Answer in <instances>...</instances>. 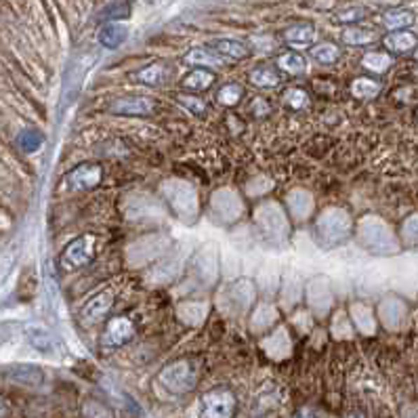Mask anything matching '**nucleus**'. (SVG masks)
Wrapping results in <instances>:
<instances>
[{"instance_id": "9d476101", "label": "nucleus", "mask_w": 418, "mask_h": 418, "mask_svg": "<svg viewBox=\"0 0 418 418\" xmlns=\"http://www.w3.org/2000/svg\"><path fill=\"white\" fill-rule=\"evenodd\" d=\"M97 38H99V44L101 46H105V48H118L120 44L126 42L128 27L124 23H120V21H109V23H105L99 29Z\"/></svg>"}, {"instance_id": "473e14b6", "label": "nucleus", "mask_w": 418, "mask_h": 418, "mask_svg": "<svg viewBox=\"0 0 418 418\" xmlns=\"http://www.w3.org/2000/svg\"><path fill=\"white\" fill-rule=\"evenodd\" d=\"M6 412H8V408H6V402H4V400L0 398V418L4 417Z\"/></svg>"}, {"instance_id": "2f4dec72", "label": "nucleus", "mask_w": 418, "mask_h": 418, "mask_svg": "<svg viewBox=\"0 0 418 418\" xmlns=\"http://www.w3.org/2000/svg\"><path fill=\"white\" fill-rule=\"evenodd\" d=\"M292 418H316V417H314L309 410H299V412H297Z\"/></svg>"}, {"instance_id": "f03ea898", "label": "nucleus", "mask_w": 418, "mask_h": 418, "mask_svg": "<svg viewBox=\"0 0 418 418\" xmlns=\"http://www.w3.org/2000/svg\"><path fill=\"white\" fill-rule=\"evenodd\" d=\"M238 410V400L227 387H215L200 398L198 418H234Z\"/></svg>"}, {"instance_id": "4be33fe9", "label": "nucleus", "mask_w": 418, "mask_h": 418, "mask_svg": "<svg viewBox=\"0 0 418 418\" xmlns=\"http://www.w3.org/2000/svg\"><path fill=\"white\" fill-rule=\"evenodd\" d=\"M284 103L292 109V112H303L309 107V93L301 86H290L284 90Z\"/></svg>"}, {"instance_id": "4468645a", "label": "nucleus", "mask_w": 418, "mask_h": 418, "mask_svg": "<svg viewBox=\"0 0 418 418\" xmlns=\"http://www.w3.org/2000/svg\"><path fill=\"white\" fill-rule=\"evenodd\" d=\"M276 67L288 76H303L307 72V61L303 55L295 53V50H288V53H282L278 59H276Z\"/></svg>"}, {"instance_id": "393cba45", "label": "nucleus", "mask_w": 418, "mask_h": 418, "mask_svg": "<svg viewBox=\"0 0 418 418\" xmlns=\"http://www.w3.org/2000/svg\"><path fill=\"white\" fill-rule=\"evenodd\" d=\"M128 15H130V2L128 0L114 2V4H109L101 11V19H105V21H120V19H126Z\"/></svg>"}, {"instance_id": "5701e85b", "label": "nucleus", "mask_w": 418, "mask_h": 418, "mask_svg": "<svg viewBox=\"0 0 418 418\" xmlns=\"http://www.w3.org/2000/svg\"><path fill=\"white\" fill-rule=\"evenodd\" d=\"M242 97H244V86H242V84H236V82L221 86V88H219V93H217L219 103H221V105H225V107H234V105H238V103L242 101Z\"/></svg>"}, {"instance_id": "412c9836", "label": "nucleus", "mask_w": 418, "mask_h": 418, "mask_svg": "<svg viewBox=\"0 0 418 418\" xmlns=\"http://www.w3.org/2000/svg\"><path fill=\"white\" fill-rule=\"evenodd\" d=\"M311 57H314L318 63H322V65H332V63L339 61L341 50H339V46L332 44V42H320V44H316V46L311 48Z\"/></svg>"}, {"instance_id": "1a4fd4ad", "label": "nucleus", "mask_w": 418, "mask_h": 418, "mask_svg": "<svg viewBox=\"0 0 418 418\" xmlns=\"http://www.w3.org/2000/svg\"><path fill=\"white\" fill-rule=\"evenodd\" d=\"M213 50H217L223 59H234V61H240V59H246L250 57V46L242 40H236V38H219L213 42L210 46Z\"/></svg>"}, {"instance_id": "39448f33", "label": "nucleus", "mask_w": 418, "mask_h": 418, "mask_svg": "<svg viewBox=\"0 0 418 418\" xmlns=\"http://www.w3.org/2000/svg\"><path fill=\"white\" fill-rule=\"evenodd\" d=\"M103 179V168L99 164H93V162H86V164H80L76 166L67 177H65V183L72 191H82V189H90L95 185H99V181Z\"/></svg>"}, {"instance_id": "f8f14e48", "label": "nucleus", "mask_w": 418, "mask_h": 418, "mask_svg": "<svg viewBox=\"0 0 418 418\" xmlns=\"http://www.w3.org/2000/svg\"><path fill=\"white\" fill-rule=\"evenodd\" d=\"M170 72H173V69H170L166 63L156 61V63H151V65L139 69V72L135 74V80L141 82V84H147V86H162V84L168 80Z\"/></svg>"}, {"instance_id": "a878e982", "label": "nucleus", "mask_w": 418, "mask_h": 418, "mask_svg": "<svg viewBox=\"0 0 418 418\" xmlns=\"http://www.w3.org/2000/svg\"><path fill=\"white\" fill-rule=\"evenodd\" d=\"M42 141H44L42 133H38V130H34V128H25V130H21L19 137H17L19 147L25 149V151H36V149L42 145Z\"/></svg>"}, {"instance_id": "c756f323", "label": "nucleus", "mask_w": 418, "mask_h": 418, "mask_svg": "<svg viewBox=\"0 0 418 418\" xmlns=\"http://www.w3.org/2000/svg\"><path fill=\"white\" fill-rule=\"evenodd\" d=\"M364 17H366V8H362V6H349V8L337 13V21H341V23H356V21H362Z\"/></svg>"}, {"instance_id": "7ed1b4c3", "label": "nucleus", "mask_w": 418, "mask_h": 418, "mask_svg": "<svg viewBox=\"0 0 418 418\" xmlns=\"http://www.w3.org/2000/svg\"><path fill=\"white\" fill-rule=\"evenodd\" d=\"M97 250V236L95 234H84L76 240H72L63 252H61V267L63 269H80L88 265L95 259Z\"/></svg>"}, {"instance_id": "72a5a7b5", "label": "nucleus", "mask_w": 418, "mask_h": 418, "mask_svg": "<svg viewBox=\"0 0 418 418\" xmlns=\"http://www.w3.org/2000/svg\"><path fill=\"white\" fill-rule=\"evenodd\" d=\"M347 418H364V417H362V414H358V412H353V414H349Z\"/></svg>"}, {"instance_id": "dca6fc26", "label": "nucleus", "mask_w": 418, "mask_h": 418, "mask_svg": "<svg viewBox=\"0 0 418 418\" xmlns=\"http://www.w3.org/2000/svg\"><path fill=\"white\" fill-rule=\"evenodd\" d=\"M341 40L349 46H368L377 40V32L360 25H349L341 32Z\"/></svg>"}, {"instance_id": "f704fd0d", "label": "nucleus", "mask_w": 418, "mask_h": 418, "mask_svg": "<svg viewBox=\"0 0 418 418\" xmlns=\"http://www.w3.org/2000/svg\"><path fill=\"white\" fill-rule=\"evenodd\" d=\"M414 59H417V61H418V46H417V48H414Z\"/></svg>"}, {"instance_id": "c85d7f7f", "label": "nucleus", "mask_w": 418, "mask_h": 418, "mask_svg": "<svg viewBox=\"0 0 418 418\" xmlns=\"http://www.w3.org/2000/svg\"><path fill=\"white\" fill-rule=\"evenodd\" d=\"M84 418H114L112 408H107L105 404L97 402V400H88L82 408Z\"/></svg>"}, {"instance_id": "ddd939ff", "label": "nucleus", "mask_w": 418, "mask_h": 418, "mask_svg": "<svg viewBox=\"0 0 418 418\" xmlns=\"http://www.w3.org/2000/svg\"><path fill=\"white\" fill-rule=\"evenodd\" d=\"M183 61L187 63V65H194V67H215V65H219V63H223V57L217 53V50H213V48H202V46H198V48H191L185 57H183Z\"/></svg>"}, {"instance_id": "6e6552de", "label": "nucleus", "mask_w": 418, "mask_h": 418, "mask_svg": "<svg viewBox=\"0 0 418 418\" xmlns=\"http://www.w3.org/2000/svg\"><path fill=\"white\" fill-rule=\"evenodd\" d=\"M383 46L391 55H406V53H412L418 46V36L410 29H396L383 38Z\"/></svg>"}, {"instance_id": "20e7f679", "label": "nucleus", "mask_w": 418, "mask_h": 418, "mask_svg": "<svg viewBox=\"0 0 418 418\" xmlns=\"http://www.w3.org/2000/svg\"><path fill=\"white\" fill-rule=\"evenodd\" d=\"M135 337V324L128 318H112L105 326V332L101 335V345L107 349H116L126 345Z\"/></svg>"}, {"instance_id": "a211bd4d", "label": "nucleus", "mask_w": 418, "mask_h": 418, "mask_svg": "<svg viewBox=\"0 0 418 418\" xmlns=\"http://www.w3.org/2000/svg\"><path fill=\"white\" fill-rule=\"evenodd\" d=\"M362 65L372 74H385L391 69L393 57L391 53H385V50H370L362 57Z\"/></svg>"}, {"instance_id": "aec40b11", "label": "nucleus", "mask_w": 418, "mask_h": 418, "mask_svg": "<svg viewBox=\"0 0 418 418\" xmlns=\"http://www.w3.org/2000/svg\"><path fill=\"white\" fill-rule=\"evenodd\" d=\"M349 88H351V95H353L356 99H375V97L381 93L383 84H381L379 80H375V78L360 76V78H356V80L351 82Z\"/></svg>"}, {"instance_id": "7c9ffc66", "label": "nucleus", "mask_w": 418, "mask_h": 418, "mask_svg": "<svg viewBox=\"0 0 418 418\" xmlns=\"http://www.w3.org/2000/svg\"><path fill=\"white\" fill-rule=\"evenodd\" d=\"M250 112H252V116H257V118H265V116L271 112V105H269L263 97H257V99L250 103Z\"/></svg>"}, {"instance_id": "9b49d317", "label": "nucleus", "mask_w": 418, "mask_h": 418, "mask_svg": "<svg viewBox=\"0 0 418 418\" xmlns=\"http://www.w3.org/2000/svg\"><path fill=\"white\" fill-rule=\"evenodd\" d=\"M284 40L292 48H307L316 40V27L311 23H297L284 32Z\"/></svg>"}, {"instance_id": "cd10ccee", "label": "nucleus", "mask_w": 418, "mask_h": 418, "mask_svg": "<svg viewBox=\"0 0 418 418\" xmlns=\"http://www.w3.org/2000/svg\"><path fill=\"white\" fill-rule=\"evenodd\" d=\"M27 339H29V343H32L36 349H40V351H48V349L53 347L50 335H48L46 330H42V328H29V330H27Z\"/></svg>"}, {"instance_id": "2eb2a0df", "label": "nucleus", "mask_w": 418, "mask_h": 418, "mask_svg": "<svg viewBox=\"0 0 418 418\" xmlns=\"http://www.w3.org/2000/svg\"><path fill=\"white\" fill-rule=\"evenodd\" d=\"M215 82V74L206 67H194L189 74L183 76L181 80V86L183 88H189V90H206L210 88Z\"/></svg>"}, {"instance_id": "f3484780", "label": "nucleus", "mask_w": 418, "mask_h": 418, "mask_svg": "<svg viewBox=\"0 0 418 418\" xmlns=\"http://www.w3.org/2000/svg\"><path fill=\"white\" fill-rule=\"evenodd\" d=\"M250 82L259 88H274L282 82V74L278 67L271 65H259L250 72Z\"/></svg>"}, {"instance_id": "c9c22d12", "label": "nucleus", "mask_w": 418, "mask_h": 418, "mask_svg": "<svg viewBox=\"0 0 418 418\" xmlns=\"http://www.w3.org/2000/svg\"><path fill=\"white\" fill-rule=\"evenodd\" d=\"M414 118H417V122H418V107H417V112H414Z\"/></svg>"}, {"instance_id": "b1692460", "label": "nucleus", "mask_w": 418, "mask_h": 418, "mask_svg": "<svg viewBox=\"0 0 418 418\" xmlns=\"http://www.w3.org/2000/svg\"><path fill=\"white\" fill-rule=\"evenodd\" d=\"M11 379L15 383H23V385H40L42 372L36 366H17L11 370Z\"/></svg>"}, {"instance_id": "0eeeda50", "label": "nucleus", "mask_w": 418, "mask_h": 418, "mask_svg": "<svg viewBox=\"0 0 418 418\" xmlns=\"http://www.w3.org/2000/svg\"><path fill=\"white\" fill-rule=\"evenodd\" d=\"M156 107V103L149 97H137V95H128V97H118L109 103V112L118 114V116H147L151 114Z\"/></svg>"}, {"instance_id": "6ab92c4d", "label": "nucleus", "mask_w": 418, "mask_h": 418, "mask_svg": "<svg viewBox=\"0 0 418 418\" xmlns=\"http://www.w3.org/2000/svg\"><path fill=\"white\" fill-rule=\"evenodd\" d=\"M412 23H414V13L408 11V8H393V11H387V13L383 15V25H385L389 32L408 29Z\"/></svg>"}, {"instance_id": "bb28decb", "label": "nucleus", "mask_w": 418, "mask_h": 418, "mask_svg": "<svg viewBox=\"0 0 418 418\" xmlns=\"http://www.w3.org/2000/svg\"><path fill=\"white\" fill-rule=\"evenodd\" d=\"M177 103L183 105L187 112H191L196 116H206V109H208L206 103L200 97H196V95H179L177 97Z\"/></svg>"}, {"instance_id": "f257e3e1", "label": "nucleus", "mask_w": 418, "mask_h": 418, "mask_svg": "<svg viewBox=\"0 0 418 418\" xmlns=\"http://www.w3.org/2000/svg\"><path fill=\"white\" fill-rule=\"evenodd\" d=\"M198 377H200V370H198V364L194 360H179V362H173V364H168L160 370L158 383L168 393L183 396V393H189V391L196 389Z\"/></svg>"}, {"instance_id": "423d86ee", "label": "nucleus", "mask_w": 418, "mask_h": 418, "mask_svg": "<svg viewBox=\"0 0 418 418\" xmlns=\"http://www.w3.org/2000/svg\"><path fill=\"white\" fill-rule=\"evenodd\" d=\"M112 307H114V295H112V290H103V292L95 295L90 301H86V305L80 309V320L86 326H95V324L103 322V318L109 314Z\"/></svg>"}]
</instances>
